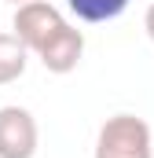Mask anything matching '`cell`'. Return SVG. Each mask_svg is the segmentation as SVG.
<instances>
[{"label":"cell","mask_w":154,"mask_h":158,"mask_svg":"<svg viewBox=\"0 0 154 158\" xmlns=\"http://www.w3.org/2000/svg\"><path fill=\"white\" fill-rule=\"evenodd\" d=\"M95 158H154L151 125L136 114H114L95 136Z\"/></svg>","instance_id":"1"},{"label":"cell","mask_w":154,"mask_h":158,"mask_svg":"<svg viewBox=\"0 0 154 158\" xmlns=\"http://www.w3.org/2000/svg\"><path fill=\"white\" fill-rule=\"evenodd\" d=\"M63 26H66L63 11H59L55 4H48V0H30V4H18V7H15V22H11L15 37L22 40L30 52H40V48L55 37Z\"/></svg>","instance_id":"2"},{"label":"cell","mask_w":154,"mask_h":158,"mask_svg":"<svg viewBox=\"0 0 154 158\" xmlns=\"http://www.w3.org/2000/svg\"><path fill=\"white\" fill-rule=\"evenodd\" d=\"M37 155V121L26 107H0V158Z\"/></svg>","instance_id":"3"},{"label":"cell","mask_w":154,"mask_h":158,"mask_svg":"<svg viewBox=\"0 0 154 158\" xmlns=\"http://www.w3.org/2000/svg\"><path fill=\"white\" fill-rule=\"evenodd\" d=\"M37 55H40V63H44L48 74H70V70H77V63H81V55H84V33L66 22Z\"/></svg>","instance_id":"4"},{"label":"cell","mask_w":154,"mask_h":158,"mask_svg":"<svg viewBox=\"0 0 154 158\" xmlns=\"http://www.w3.org/2000/svg\"><path fill=\"white\" fill-rule=\"evenodd\" d=\"M26 63H30V48L15 33H0V85H11L26 74Z\"/></svg>","instance_id":"5"},{"label":"cell","mask_w":154,"mask_h":158,"mask_svg":"<svg viewBox=\"0 0 154 158\" xmlns=\"http://www.w3.org/2000/svg\"><path fill=\"white\" fill-rule=\"evenodd\" d=\"M66 7L81 22H114L128 7V0H66Z\"/></svg>","instance_id":"6"},{"label":"cell","mask_w":154,"mask_h":158,"mask_svg":"<svg viewBox=\"0 0 154 158\" xmlns=\"http://www.w3.org/2000/svg\"><path fill=\"white\" fill-rule=\"evenodd\" d=\"M143 30H147V37L154 40V4L147 7V15H143Z\"/></svg>","instance_id":"7"},{"label":"cell","mask_w":154,"mask_h":158,"mask_svg":"<svg viewBox=\"0 0 154 158\" xmlns=\"http://www.w3.org/2000/svg\"><path fill=\"white\" fill-rule=\"evenodd\" d=\"M7 4H15V7H18V4H30V0H7Z\"/></svg>","instance_id":"8"}]
</instances>
